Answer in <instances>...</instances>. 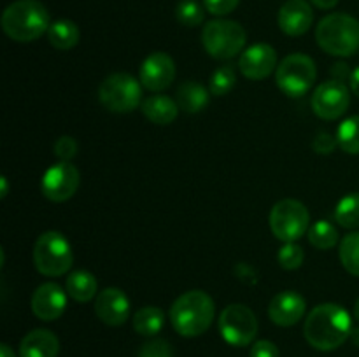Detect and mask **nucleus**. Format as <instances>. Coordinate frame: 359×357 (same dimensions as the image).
Segmentation results:
<instances>
[{"mask_svg": "<svg viewBox=\"0 0 359 357\" xmlns=\"http://www.w3.org/2000/svg\"><path fill=\"white\" fill-rule=\"evenodd\" d=\"M349 312L337 303H323L312 308L305 318L304 336L314 349L328 352L342 346L353 332Z\"/></svg>", "mask_w": 359, "mask_h": 357, "instance_id": "f257e3e1", "label": "nucleus"}, {"mask_svg": "<svg viewBox=\"0 0 359 357\" xmlns=\"http://www.w3.org/2000/svg\"><path fill=\"white\" fill-rule=\"evenodd\" d=\"M216 314L214 300L205 290L193 289L181 294L170 308V322L175 331L186 338L200 336L210 328Z\"/></svg>", "mask_w": 359, "mask_h": 357, "instance_id": "f03ea898", "label": "nucleus"}, {"mask_svg": "<svg viewBox=\"0 0 359 357\" xmlns=\"http://www.w3.org/2000/svg\"><path fill=\"white\" fill-rule=\"evenodd\" d=\"M0 23L7 37L16 42L37 41L51 27L48 9L39 0H16L9 4Z\"/></svg>", "mask_w": 359, "mask_h": 357, "instance_id": "7ed1b4c3", "label": "nucleus"}, {"mask_svg": "<svg viewBox=\"0 0 359 357\" xmlns=\"http://www.w3.org/2000/svg\"><path fill=\"white\" fill-rule=\"evenodd\" d=\"M316 41L328 55L353 56L359 49V21L346 13L328 14L316 28Z\"/></svg>", "mask_w": 359, "mask_h": 357, "instance_id": "20e7f679", "label": "nucleus"}, {"mask_svg": "<svg viewBox=\"0 0 359 357\" xmlns=\"http://www.w3.org/2000/svg\"><path fill=\"white\" fill-rule=\"evenodd\" d=\"M72 261V247L60 231H46L35 241L34 265L44 276L65 275Z\"/></svg>", "mask_w": 359, "mask_h": 357, "instance_id": "39448f33", "label": "nucleus"}, {"mask_svg": "<svg viewBox=\"0 0 359 357\" xmlns=\"http://www.w3.org/2000/svg\"><path fill=\"white\" fill-rule=\"evenodd\" d=\"M248 35L244 27L231 20H212L203 27L202 44L216 59L235 58L244 49Z\"/></svg>", "mask_w": 359, "mask_h": 357, "instance_id": "423d86ee", "label": "nucleus"}, {"mask_svg": "<svg viewBox=\"0 0 359 357\" xmlns=\"http://www.w3.org/2000/svg\"><path fill=\"white\" fill-rule=\"evenodd\" d=\"M316 77H318V69L314 59L304 52L287 55L276 70L277 88L291 98L304 97L316 83Z\"/></svg>", "mask_w": 359, "mask_h": 357, "instance_id": "0eeeda50", "label": "nucleus"}, {"mask_svg": "<svg viewBox=\"0 0 359 357\" xmlns=\"http://www.w3.org/2000/svg\"><path fill=\"white\" fill-rule=\"evenodd\" d=\"M142 88L133 76L116 72L105 77L98 88V100L107 111L125 114L135 111L140 105Z\"/></svg>", "mask_w": 359, "mask_h": 357, "instance_id": "6e6552de", "label": "nucleus"}, {"mask_svg": "<svg viewBox=\"0 0 359 357\" xmlns=\"http://www.w3.org/2000/svg\"><path fill=\"white\" fill-rule=\"evenodd\" d=\"M311 214L302 202L284 198L272 206L270 212V230L277 240L290 244L297 241L309 231Z\"/></svg>", "mask_w": 359, "mask_h": 357, "instance_id": "1a4fd4ad", "label": "nucleus"}, {"mask_svg": "<svg viewBox=\"0 0 359 357\" xmlns=\"http://www.w3.org/2000/svg\"><path fill=\"white\" fill-rule=\"evenodd\" d=\"M219 332L230 345L248 346L258 335V318L245 304L231 303L221 312Z\"/></svg>", "mask_w": 359, "mask_h": 357, "instance_id": "9d476101", "label": "nucleus"}, {"mask_svg": "<svg viewBox=\"0 0 359 357\" xmlns=\"http://www.w3.org/2000/svg\"><path fill=\"white\" fill-rule=\"evenodd\" d=\"M349 88L342 80L337 79H330L319 84L311 98L314 114L318 118L326 119V121H333V119H339L340 115L346 114L347 108H349Z\"/></svg>", "mask_w": 359, "mask_h": 357, "instance_id": "9b49d317", "label": "nucleus"}, {"mask_svg": "<svg viewBox=\"0 0 359 357\" xmlns=\"http://www.w3.org/2000/svg\"><path fill=\"white\" fill-rule=\"evenodd\" d=\"M81 174L70 161H60L46 170L42 175L41 189L42 195L56 203L67 202L76 195L79 188Z\"/></svg>", "mask_w": 359, "mask_h": 357, "instance_id": "f8f14e48", "label": "nucleus"}, {"mask_svg": "<svg viewBox=\"0 0 359 357\" xmlns=\"http://www.w3.org/2000/svg\"><path fill=\"white\" fill-rule=\"evenodd\" d=\"M140 84L149 91H163L174 83L175 63L167 52H151L142 62L139 70Z\"/></svg>", "mask_w": 359, "mask_h": 357, "instance_id": "ddd939ff", "label": "nucleus"}, {"mask_svg": "<svg viewBox=\"0 0 359 357\" xmlns=\"http://www.w3.org/2000/svg\"><path fill=\"white\" fill-rule=\"evenodd\" d=\"M238 70L242 76L252 80H262L277 70V52L270 44L259 42L242 51L238 58Z\"/></svg>", "mask_w": 359, "mask_h": 357, "instance_id": "4468645a", "label": "nucleus"}, {"mask_svg": "<svg viewBox=\"0 0 359 357\" xmlns=\"http://www.w3.org/2000/svg\"><path fill=\"white\" fill-rule=\"evenodd\" d=\"M67 296H69L67 290H63L58 284H41L32 294V312L35 317L44 322L56 321L65 312Z\"/></svg>", "mask_w": 359, "mask_h": 357, "instance_id": "2eb2a0df", "label": "nucleus"}, {"mask_svg": "<svg viewBox=\"0 0 359 357\" xmlns=\"http://www.w3.org/2000/svg\"><path fill=\"white\" fill-rule=\"evenodd\" d=\"M95 314L104 324L121 326L130 317V300L118 287H107L95 298Z\"/></svg>", "mask_w": 359, "mask_h": 357, "instance_id": "dca6fc26", "label": "nucleus"}, {"mask_svg": "<svg viewBox=\"0 0 359 357\" xmlns=\"http://www.w3.org/2000/svg\"><path fill=\"white\" fill-rule=\"evenodd\" d=\"M307 310L304 296L297 290H283L276 294L269 304V317L270 321L280 328H291L297 324Z\"/></svg>", "mask_w": 359, "mask_h": 357, "instance_id": "f3484780", "label": "nucleus"}, {"mask_svg": "<svg viewBox=\"0 0 359 357\" xmlns=\"http://www.w3.org/2000/svg\"><path fill=\"white\" fill-rule=\"evenodd\" d=\"M314 21V13L312 7L305 0H287L279 9L277 23L279 28L290 37H300L307 34L309 28Z\"/></svg>", "mask_w": 359, "mask_h": 357, "instance_id": "a211bd4d", "label": "nucleus"}, {"mask_svg": "<svg viewBox=\"0 0 359 357\" xmlns=\"http://www.w3.org/2000/svg\"><path fill=\"white\" fill-rule=\"evenodd\" d=\"M60 342L49 329H34L20 343L21 357H58Z\"/></svg>", "mask_w": 359, "mask_h": 357, "instance_id": "6ab92c4d", "label": "nucleus"}, {"mask_svg": "<svg viewBox=\"0 0 359 357\" xmlns=\"http://www.w3.org/2000/svg\"><path fill=\"white\" fill-rule=\"evenodd\" d=\"M142 112L151 122L154 125H170L177 119L179 105L177 102L172 100L165 94H151L142 102Z\"/></svg>", "mask_w": 359, "mask_h": 357, "instance_id": "aec40b11", "label": "nucleus"}, {"mask_svg": "<svg viewBox=\"0 0 359 357\" xmlns=\"http://www.w3.org/2000/svg\"><path fill=\"white\" fill-rule=\"evenodd\" d=\"M209 97L210 91L205 86H202L200 83H195V80H186V83H182L177 88L175 102H177L179 108H182L184 112L196 114V112L203 111L207 107Z\"/></svg>", "mask_w": 359, "mask_h": 357, "instance_id": "412c9836", "label": "nucleus"}, {"mask_svg": "<svg viewBox=\"0 0 359 357\" xmlns=\"http://www.w3.org/2000/svg\"><path fill=\"white\" fill-rule=\"evenodd\" d=\"M65 290L74 301L86 303V301L97 298L98 282L93 273L86 272V270H79V272H72L67 276Z\"/></svg>", "mask_w": 359, "mask_h": 357, "instance_id": "4be33fe9", "label": "nucleus"}, {"mask_svg": "<svg viewBox=\"0 0 359 357\" xmlns=\"http://www.w3.org/2000/svg\"><path fill=\"white\" fill-rule=\"evenodd\" d=\"M81 31L77 24L70 20H56L53 21L51 27L48 30L49 44L53 48L60 49V51H69V49L76 48L79 42Z\"/></svg>", "mask_w": 359, "mask_h": 357, "instance_id": "5701e85b", "label": "nucleus"}, {"mask_svg": "<svg viewBox=\"0 0 359 357\" xmlns=\"http://www.w3.org/2000/svg\"><path fill=\"white\" fill-rule=\"evenodd\" d=\"M165 314L158 307H144L133 315V329L142 336H154L163 329Z\"/></svg>", "mask_w": 359, "mask_h": 357, "instance_id": "b1692460", "label": "nucleus"}, {"mask_svg": "<svg viewBox=\"0 0 359 357\" xmlns=\"http://www.w3.org/2000/svg\"><path fill=\"white\" fill-rule=\"evenodd\" d=\"M335 219L346 230L359 227V192H349L337 203Z\"/></svg>", "mask_w": 359, "mask_h": 357, "instance_id": "393cba45", "label": "nucleus"}, {"mask_svg": "<svg viewBox=\"0 0 359 357\" xmlns=\"http://www.w3.org/2000/svg\"><path fill=\"white\" fill-rule=\"evenodd\" d=\"M309 241L319 251H330L339 244V231L328 220H318L309 227Z\"/></svg>", "mask_w": 359, "mask_h": 357, "instance_id": "a878e982", "label": "nucleus"}, {"mask_svg": "<svg viewBox=\"0 0 359 357\" xmlns=\"http://www.w3.org/2000/svg\"><path fill=\"white\" fill-rule=\"evenodd\" d=\"M337 142L342 150L359 154V115L344 119L337 128Z\"/></svg>", "mask_w": 359, "mask_h": 357, "instance_id": "bb28decb", "label": "nucleus"}, {"mask_svg": "<svg viewBox=\"0 0 359 357\" xmlns=\"http://www.w3.org/2000/svg\"><path fill=\"white\" fill-rule=\"evenodd\" d=\"M340 262L351 275L359 276V231L344 237L339 247Z\"/></svg>", "mask_w": 359, "mask_h": 357, "instance_id": "cd10ccee", "label": "nucleus"}, {"mask_svg": "<svg viewBox=\"0 0 359 357\" xmlns=\"http://www.w3.org/2000/svg\"><path fill=\"white\" fill-rule=\"evenodd\" d=\"M235 80H237V74H235L233 66H219L217 70H214V74L210 76L209 80V91L214 97H224L231 91V88L235 86Z\"/></svg>", "mask_w": 359, "mask_h": 357, "instance_id": "c85d7f7f", "label": "nucleus"}, {"mask_svg": "<svg viewBox=\"0 0 359 357\" xmlns=\"http://www.w3.org/2000/svg\"><path fill=\"white\" fill-rule=\"evenodd\" d=\"M175 16H177L179 23L186 24V27H198L200 23H203L205 10H203L202 4L196 0H181L175 9Z\"/></svg>", "mask_w": 359, "mask_h": 357, "instance_id": "c756f323", "label": "nucleus"}, {"mask_svg": "<svg viewBox=\"0 0 359 357\" xmlns=\"http://www.w3.org/2000/svg\"><path fill=\"white\" fill-rule=\"evenodd\" d=\"M305 259L304 248L300 247L294 241H290V244H284L280 247L279 254H277V261L283 266L284 270H298L302 266Z\"/></svg>", "mask_w": 359, "mask_h": 357, "instance_id": "7c9ffc66", "label": "nucleus"}, {"mask_svg": "<svg viewBox=\"0 0 359 357\" xmlns=\"http://www.w3.org/2000/svg\"><path fill=\"white\" fill-rule=\"evenodd\" d=\"M139 357H172L170 343L161 338L147 340L139 350Z\"/></svg>", "mask_w": 359, "mask_h": 357, "instance_id": "2f4dec72", "label": "nucleus"}, {"mask_svg": "<svg viewBox=\"0 0 359 357\" xmlns=\"http://www.w3.org/2000/svg\"><path fill=\"white\" fill-rule=\"evenodd\" d=\"M55 154L60 161H72L77 154V142L74 136L63 135L55 142Z\"/></svg>", "mask_w": 359, "mask_h": 357, "instance_id": "473e14b6", "label": "nucleus"}, {"mask_svg": "<svg viewBox=\"0 0 359 357\" xmlns=\"http://www.w3.org/2000/svg\"><path fill=\"white\" fill-rule=\"evenodd\" d=\"M241 0H203V6L214 16H226L237 9Z\"/></svg>", "mask_w": 359, "mask_h": 357, "instance_id": "72a5a7b5", "label": "nucleus"}, {"mask_svg": "<svg viewBox=\"0 0 359 357\" xmlns=\"http://www.w3.org/2000/svg\"><path fill=\"white\" fill-rule=\"evenodd\" d=\"M337 146H339L337 136H333L328 132H319L312 142V149L318 154H332L337 149Z\"/></svg>", "mask_w": 359, "mask_h": 357, "instance_id": "f704fd0d", "label": "nucleus"}, {"mask_svg": "<svg viewBox=\"0 0 359 357\" xmlns=\"http://www.w3.org/2000/svg\"><path fill=\"white\" fill-rule=\"evenodd\" d=\"M251 357H279V349L269 340H259L252 345Z\"/></svg>", "mask_w": 359, "mask_h": 357, "instance_id": "c9c22d12", "label": "nucleus"}, {"mask_svg": "<svg viewBox=\"0 0 359 357\" xmlns=\"http://www.w3.org/2000/svg\"><path fill=\"white\" fill-rule=\"evenodd\" d=\"M235 272H237V276L244 284H249V286H252V284L258 282V275H256L255 268H252V266H249L248 262H241V265L235 268Z\"/></svg>", "mask_w": 359, "mask_h": 357, "instance_id": "e433bc0d", "label": "nucleus"}, {"mask_svg": "<svg viewBox=\"0 0 359 357\" xmlns=\"http://www.w3.org/2000/svg\"><path fill=\"white\" fill-rule=\"evenodd\" d=\"M349 79H351V90H353V93L356 94V97H359V66H356V69L351 72Z\"/></svg>", "mask_w": 359, "mask_h": 357, "instance_id": "4c0bfd02", "label": "nucleus"}, {"mask_svg": "<svg viewBox=\"0 0 359 357\" xmlns=\"http://www.w3.org/2000/svg\"><path fill=\"white\" fill-rule=\"evenodd\" d=\"M311 2L319 9H333L339 4V0H311Z\"/></svg>", "mask_w": 359, "mask_h": 357, "instance_id": "58836bf2", "label": "nucleus"}, {"mask_svg": "<svg viewBox=\"0 0 359 357\" xmlns=\"http://www.w3.org/2000/svg\"><path fill=\"white\" fill-rule=\"evenodd\" d=\"M332 72L337 76V80H342V72L347 74V65L346 63H337V65H333Z\"/></svg>", "mask_w": 359, "mask_h": 357, "instance_id": "ea45409f", "label": "nucleus"}, {"mask_svg": "<svg viewBox=\"0 0 359 357\" xmlns=\"http://www.w3.org/2000/svg\"><path fill=\"white\" fill-rule=\"evenodd\" d=\"M0 357H16V356H14L13 349H11L9 345L2 343V345H0Z\"/></svg>", "mask_w": 359, "mask_h": 357, "instance_id": "a19ab883", "label": "nucleus"}, {"mask_svg": "<svg viewBox=\"0 0 359 357\" xmlns=\"http://www.w3.org/2000/svg\"><path fill=\"white\" fill-rule=\"evenodd\" d=\"M0 184H2V191H0V196L6 198L7 192H9V184H7V177H0Z\"/></svg>", "mask_w": 359, "mask_h": 357, "instance_id": "79ce46f5", "label": "nucleus"}, {"mask_svg": "<svg viewBox=\"0 0 359 357\" xmlns=\"http://www.w3.org/2000/svg\"><path fill=\"white\" fill-rule=\"evenodd\" d=\"M351 340H353L354 345L359 346V328L353 329V332H351Z\"/></svg>", "mask_w": 359, "mask_h": 357, "instance_id": "37998d69", "label": "nucleus"}, {"mask_svg": "<svg viewBox=\"0 0 359 357\" xmlns=\"http://www.w3.org/2000/svg\"><path fill=\"white\" fill-rule=\"evenodd\" d=\"M354 317L359 321V300L356 301V304H354Z\"/></svg>", "mask_w": 359, "mask_h": 357, "instance_id": "c03bdc74", "label": "nucleus"}]
</instances>
